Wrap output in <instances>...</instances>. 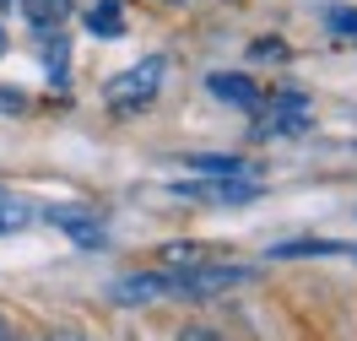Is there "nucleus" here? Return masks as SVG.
<instances>
[{
  "label": "nucleus",
  "instance_id": "nucleus-11",
  "mask_svg": "<svg viewBox=\"0 0 357 341\" xmlns=\"http://www.w3.org/2000/svg\"><path fill=\"white\" fill-rule=\"evenodd\" d=\"M33 222V211H27L22 201H6L0 195V233H17V227H27Z\"/></svg>",
  "mask_w": 357,
  "mask_h": 341
},
{
  "label": "nucleus",
  "instance_id": "nucleus-1",
  "mask_svg": "<svg viewBox=\"0 0 357 341\" xmlns=\"http://www.w3.org/2000/svg\"><path fill=\"white\" fill-rule=\"evenodd\" d=\"M249 282L244 266H222V260H201V266H178L168 271V298H211V293H227Z\"/></svg>",
  "mask_w": 357,
  "mask_h": 341
},
{
  "label": "nucleus",
  "instance_id": "nucleus-20",
  "mask_svg": "<svg viewBox=\"0 0 357 341\" xmlns=\"http://www.w3.org/2000/svg\"><path fill=\"white\" fill-rule=\"evenodd\" d=\"M0 195H6V190H0Z\"/></svg>",
  "mask_w": 357,
  "mask_h": 341
},
{
  "label": "nucleus",
  "instance_id": "nucleus-2",
  "mask_svg": "<svg viewBox=\"0 0 357 341\" xmlns=\"http://www.w3.org/2000/svg\"><path fill=\"white\" fill-rule=\"evenodd\" d=\"M162 76H168V60L162 54H146V60H135L125 76H114L109 82V103L119 114H130V109H146L157 98V87H162Z\"/></svg>",
  "mask_w": 357,
  "mask_h": 341
},
{
  "label": "nucleus",
  "instance_id": "nucleus-10",
  "mask_svg": "<svg viewBox=\"0 0 357 341\" xmlns=\"http://www.w3.org/2000/svg\"><path fill=\"white\" fill-rule=\"evenodd\" d=\"M87 27H92V33H103V38H114V33L125 27V17H119V0H98V6L87 11Z\"/></svg>",
  "mask_w": 357,
  "mask_h": 341
},
{
  "label": "nucleus",
  "instance_id": "nucleus-14",
  "mask_svg": "<svg viewBox=\"0 0 357 341\" xmlns=\"http://www.w3.org/2000/svg\"><path fill=\"white\" fill-rule=\"evenodd\" d=\"M49 66H54V76H66V49H60V38H49Z\"/></svg>",
  "mask_w": 357,
  "mask_h": 341
},
{
  "label": "nucleus",
  "instance_id": "nucleus-8",
  "mask_svg": "<svg viewBox=\"0 0 357 341\" xmlns=\"http://www.w3.org/2000/svg\"><path fill=\"white\" fill-rule=\"evenodd\" d=\"M22 11L33 27H60L70 17V0H22Z\"/></svg>",
  "mask_w": 357,
  "mask_h": 341
},
{
  "label": "nucleus",
  "instance_id": "nucleus-19",
  "mask_svg": "<svg viewBox=\"0 0 357 341\" xmlns=\"http://www.w3.org/2000/svg\"><path fill=\"white\" fill-rule=\"evenodd\" d=\"M0 341H6V319H0Z\"/></svg>",
  "mask_w": 357,
  "mask_h": 341
},
{
  "label": "nucleus",
  "instance_id": "nucleus-15",
  "mask_svg": "<svg viewBox=\"0 0 357 341\" xmlns=\"http://www.w3.org/2000/svg\"><path fill=\"white\" fill-rule=\"evenodd\" d=\"M0 109H11V114H17V109H22V98H17V92H0Z\"/></svg>",
  "mask_w": 357,
  "mask_h": 341
},
{
  "label": "nucleus",
  "instance_id": "nucleus-4",
  "mask_svg": "<svg viewBox=\"0 0 357 341\" xmlns=\"http://www.w3.org/2000/svg\"><path fill=\"white\" fill-rule=\"evenodd\" d=\"M178 195H195V201H222V206H244L260 195L255 179H238V174H206L201 184H184Z\"/></svg>",
  "mask_w": 357,
  "mask_h": 341
},
{
  "label": "nucleus",
  "instance_id": "nucleus-12",
  "mask_svg": "<svg viewBox=\"0 0 357 341\" xmlns=\"http://www.w3.org/2000/svg\"><path fill=\"white\" fill-rule=\"evenodd\" d=\"M325 27H331V33H347V38H357V11H347V6H331V11H325Z\"/></svg>",
  "mask_w": 357,
  "mask_h": 341
},
{
  "label": "nucleus",
  "instance_id": "nucleus-16",
  "mask_svg": "<svg viewBox=\"0 0 357 341\" xmlns=\"http://www.w3.org/2000/svg\"><path fill=\"white\" fill-rule=\"evenodd\" d=\"M341 255H347V260H357V244H341Z\"/></svg>",
  "mask_w": 357,
  "mask_h": 341
},
{
  "label": "nucleus",
  "instance_id": "nucleus-13",
  "mask_svg": "<svg viewBox=\"0 0 357 341\" xmlns=\"http://www.w3.org/2000/svg\"><path fill=\"white\" fill-rule=\"evenodd\" d=\"M255 60H287V49L276 44V38H260V44H255Z\"/></svg>",
  "mask_w": 357,
  "mask_h": 341
},
{
  "label": "nucleus",
  "instance_id": "nucleus-6",
  "mask_svg": "<svg viewBox=\"0 0 357 341\" xmlns=\"http://www.w3.org/2000/svg\"><path fill=\"white\" fill-rule=\"evenodd\" d=\"M114 298H119V303H152V298H168V271L119 276V282H114Z\"/></svg>",
  "mask_w": 357,
  "mask_h": 341
},
{
  "label": "nucleus",
  "instance_id": "nucleus-5",
  "mask_svg": "<svg viewBox=\"0 0 357 341\" xmlns=\"http://www.w3.org/2000/svg\"><path fill=\"white\" fill-rule=\"evenodd\" d=\"M206 87H211V98H217V103H227V109H260L255 82H249V76H238V70H217Z\"/></svg>",
  "mask_w": 357,
  "mask_h": 341
},
{
  "label": "nucleus",
  "instance_id": "nucleus-3",
  "mask_svg": "<svg viewBox=\"0 0 357 341\" xmlns=\"http://www.w3.org/2000/svg\"><path fill=\"white\" fill-rule=\"evenodd\" d=\"M309 98L303 92H276L266 109H260V130L255 136H298V130H309Z\"/></svg>",
  "mask_w": 357,
  "mask_h": 341
},
{
  "label": "nucleus",
  "instance_id": "nucleus-17",
  "mask_svg": "<svg viewBox=\"0 0 357 341\" xmlns=\"http://www.w3.org/2000/svg\"><path fill=\"white\" fill-rule=\"evenodd\" d=\"M49 341H87V336H70V331H66V336H49Z\"/></svg>",
  "mask_w": 357,
  "mask_h": 341
},
{
  "label": "nucleus",
  "instance_id": "nucleus-9",
  "mask_svg": "<svg viewBox=\"0 0 357 341\" xmlns=\"http://www.w3.org/2000/svg\"><path fill=\"white\" fill-rule=\"evenodd\" d=\"M190 168H201V174H249L244 158H233V152H195V158H184Z\"/></svg>",
  "mask_w": 357,
  "mask_h": 341
},
{
  "label": "nucleus",
  "instance_id": "nucleus-7",
  "mask_svg": "<svg viewBox=\"0 0 357 341\" xmlns=\"http://www.w3.org/2000/svg\"><path fill=\"white\" fill-rule=\"evenodd\" d=\"M44 217L54 227H66L70 238H76V244H87V250H92V244H103V227H98V217H87V211H60V206H49Z\"/></svg>",
  "mask_w": 357,
  "mask_h": 341
},
{
  "label": "nucleus",
  "instance_id": "nucleus-18",
  "mask_svg": "<svg viewBox=\"0 0 357 341\" xmlns=\"http://www.w3.org/2000/svg\"><path fill=\"white\" fill-rule=\"evenodd\" d=\"M0 54H6V27H0Z\"/></svg>",
  "mask_w": 357,
  "mask_h": 341
}]
</instances>
